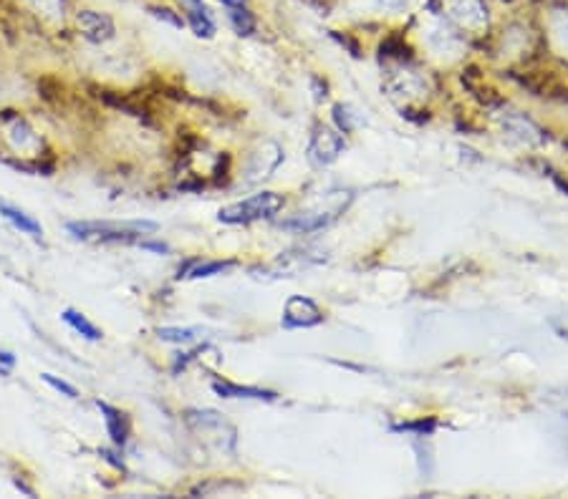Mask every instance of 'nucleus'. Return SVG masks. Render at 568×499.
Masks as SVG:
<instances>
[{
	"label": "nucleus",
	"instance_id": "obj_8",
	"mask_svg": "<svg viewBox=\"0 0 568 499\" xmlns=\"http://www.w3.org/2000/svg\"><path fill=\"white\" fill-rule=\"evenodd\" d=\"M97 409L104 416V424H107V434L112 439V444L116 449H122L124 444L129 441V434H132V424H129V416L124 414L122 409H116L112 403L101 402L97 399Z\"/></svg>",
	"mask_w": 568,
	"mask_h": 499
},
{
	"label": "nucleus",
	"instance_id": "obj_7",
	"mask_svg": "<svg viewBox=\"0 0 568 499\" xmlns=\"http://www.w3.org/2000/svg\"><path fill=\"white\" fill-rule=\"evenodd\" d=\"M185 13V23L192 28L198 38H212L218 33V25L212 18V11L205 5V0H177Z\"/></svg>",
	"mask_w": 568,
	"mask_h": 499
},
{
	"label": "nucleus",
	"instance_id": "obj_3",
	"mask_svg": "<svg viewBox=\"0 0 568 499\" xmlns=\"http://www.w3.org/2000/svg\"><path fill=\"white\" fill-rule=\"evenodd\" d=\"M284 209V197L275 192H260L243 199V202H233L218 212V219L225 225H250V222H260V219H273Z\"/></svg>",
	"mask_w": 568,
	"mask_h": 499
},
{
	"label": "nucleus",
	"instance_id": "obj_22",
	"mask_svg": "<svg viewBox=\"0 0 568 499\" xmlns=\"http://www.w3.org/2000/svg\"><path fill=\"white\" fill-rule=\"evenodd\" d=\"M139 247H142V250H149V253H157V255H167V253H170V245L167 243H154V240H144V237H142V240H139Z\"/></svg>",
	"mask_w": 568,
	"mask_h": 499
},
{
	"label": "nucleus",
	"instance_id": "obj_15",
	"mask_svg": "<svg viewBox=\"0 0 568 499\" xmlns=\"http://www.w3.org/2000/svg\"><path fill=\"white\" fill-rule=\"evenodd\" d=\"M228 11V21L233 25V31L237 36H253L256 33V15L247 5H235V8H225Z\"/></svg>",
	"mask_w": 568,
	"mask_h": 499
},
{
	"label": "nucleus",
	"instance_id": "obj_1",
	"mask_svg": "<svg viewBox=\"0 0 568 499\" xmlns=\"http://www.w3.org/2000/svg\"><path fill=\"white\" fill-rule=\"evenodd\" d=\"M157 230L160 225L152 219H79L66 225V232L84 243H139Z\"/></svg>",
	"mask_w": 568,
	"mask_h": 499
},
{
	"label": "nucleus",
	"instance_id": "obj_6",
	"mask_svg": "<svg viewBox=\"0 0 568 499\" xmlns=\"http://www.w3.org/2000/svg\"><path fill=\"white\" fill-rule=\"evenodd\" d=\"M284 328H313L321 326L323 313L319 305L313 303L306 295H293L285 300L284 308Z\"/></svg>",
	"mask_w": 568,
	"mask_h": 499
},
{
	"label": "nucleus",
	"instance_id": "obj_16",
	"mask_svg": "<svg viewBox=\"0 0 568 499\" xmlns=\"http://www.w3.org/2000/svg\"><path fill=\"white\" fill-rule=\"evenodd\" d=\"M202 328H160L157 336L167 343H195Z\"/></svg>",
	"mask_w": 568,
	"mask_h": 499
},
{
	"label": "nucleus",
	"instance_id": "obj_11",
	"mask_svg": "<svg viewBox=\"0 0 568 499\" xmlns=\"http://www.w3.org/2000/svg\"><path fill=\"white\" fill-rule=\"evenodd\" d=\"M212 391L223 399H256V402H275L278 393L258 386H240L233 381H212Z\"/></svg>",
	"mask_w": 568,
	"mask_h": 499
},
{
	"label": "nucleus",
	"instance_id": "obj_18",
	"mask_svg": "<svg viewBox=\"0 0 568 499\" xmlns=\"http://www.w3.org/2000/svg\"><path fill=\"white\" fill-rule=\"evenodd\" d=\"M149 13L154 15V18H160L164 23L174 25V28H182L185 25V18L182 15H177L172 8H162V5H149Z\"/></svg>",
	"mask_w": 568,
	"mask_h": 499
},
{
	"label": "nucleus",
	"instance_id": "obj_9",
	"mask_svg": "<svg viewBox=\"0 0 568 499\" xmlns=\"http://www.w3.org/2000/svg\"><path fill=\"white\" fill-rule=\"evenodd\" d=\"M284 162V149L278 144H265L260 152H256L250 157V164H247V182H260L271 174L278 164Z\"/></svg>",
	"mask_w": 568,
	"mask_h": 499
},
{
	"label": "nucleus",
	"instance_id": "obj_20",
	"mask_svg": "<svg viewBox=\"0 0 568 499\" xmlns=\"http://www.w3.org/2000/svg\"><path fill=\"white\" fill-rule=\"evenodd\" d=\"M395 429L396 431H417L420 437H427V434H433L434 429H437V421H414V424H399Z\"/></svg>",
	"mask_w": 568,
	"mask_h": 499
},
{
	"label": "nucleus",
	"instance_id": "obj_10",
	"mask_svg": "<svg viewBox=\"0 0 568 499\" xmlns=\"http://www.w3.org/2000/svg\"><path fill=\"white\" fill-rule=\"evenodd\" d=\"M341 212H344V209H331V212H309V215H296V217H291V219H281L278 225H281L284 230L303 232V235H309V232L329 227V225H331V222H334Z\"/></svg>",
	"mask_w": 568,
	"mask_h": 499
},
{
	"label": "nucleus",
	"instance_id": "obj_4",
	"mask_svg": "<svg viewBox=\"0 0 568 499\" xmlns=\"http://www.w3.org/2000/svg\"><path fill=\"white\" fill-rule=\"evenodd\" d=\"M74 23L79 28V33L84 36V41L97 43V46H101V43H107V41H112L116 36V23H114L112 15L104 11L81 8V11H76Z\"/></svg>",
	"mask_w": 568,
	"mask_h": 499
},
{
	"label": "nucleus",
	"instance_id": "obj_12",
	"mask_svg": "<svg viewBox=\"0 0 568 499\" xmlns=\"http://www.w3.org/2000/svg\"><path fill=\"white\" fill-rule=\"evenodd\" d=\"M235 268L233 260H190L185 268H180V281L190 278V281H202V278H212V275H223Z\"/></svg>",
	"mask_w": 568,
	"mask_h": 499
},
{
	"label": "nucleus",
	"instance_id": "obj_24",
	"mask_svg": "<svg viewBox=\"0 0 568 499\" xmlns=\"http://www.w3.org/2000/svg\"><path fill=\"white\" fill-rule=\"evenodd\" d=\"M101 457H104V459H107V462H109V464H114L116 469H124V462H122V459H116V454H114V451L101 449Z\"/></svg>",
	"mask_w": 568,
	"mask_h": 499
},
{
	"label": "nucleus",
	"instance_id": "obj_23",
	"mask_svg": "<svg viewBox=\"0 0 568 499\" xmlns=\"http://www.w3.org/2000/svg\"><path fill=\"white\" fill-rule=\"evenodd\" d=\"M13 368H15V356L0 351V376H11Z\"/></svg>",
	"mask_w": 568,
	"mask_h": 499
},
{
	"label": "nucleus",
	"instance_id": "obj_14",
	"mask_svg": "<svg viewBox=\"0 0 568 499\" xmlns=\"http://www.w3.org/2000/svg\"><path fill=\"white\" fill-rule=\"evenodd\" d=\"M61 318H63V323H66V326H71V328H74L81 338H87V341H91V343L101 341V330L97 328V326H94V323H91V320H88L81 310H76V308H66V310L61 313Z\"/></svg>",
	"mask_w": 568,
	"mask_h": 499
},
{
	"label": "nucleus",
	"instance_id": "obj_5",
	"mask_svg": "<svg viewBox=\"0 0 568 499\" xmlns=\"http://www.w3.org/2000/svg\"><path fill=\"white\" fill-rule=\"evenodd\" d=\"M344 134L336 132L331 126H323V124H316L313 126V136H311L309 154L316 164H334L339 154L344 152Z\"/></svg>",
	"mask_w": 568,
	"mask_h": 499
},
{
	"label": "nucleus",
	"instance_id": "obj_2",
	"mask_svg": "<svg viewBox=\"0 0 568 499\" xmlns=\"http://www.w3.org/2000/svg\"><path fill=\"white\" fill-rule=\"evenodd\" d=\"M0 136L8 146V157H18L13 162L15 170L23 171H49L51 167H43L41 159L46 154H41L43 149V139L31 129V124L25 122L21 114L15 111H3L0 114Z\"/></svg>",
	"mask_w": 568,
	"mask_h": 499
},
{
	"label": "nucleus",
	"instance_id": "obj_17",
	"mask_svg": "<svg viewBox=\"0 0 568 499\" xmlns=\"http://www.w3.org/2000/svg\"><path fill=\"white\" fill-rule=\"evenodd\" d=\"M43 381L49 383L51 389L53 391H59V393H63L66 399H79V391H76V386H71L69 381H63V378L59 376H53V374H43Z\"/></svg>",
	"mask_w": 568,
	"mask_h": 499
},
{
	"label": "nucleus",
	"instance_id": "obj_21",
	"mask_svg": "<svg viewBox=\"0 0 568 499\" xmlns=\"http://www.w3.org/2000/svg\"><path fill=\"white\" fill-rule=\"evenodd\" d=\"M334 119L336 124H339V132H344V134H349L354 126H351V116H349V109H344L341 104L339 106H334Z\"/></svg>",
	"mask_w": 568,
	"mask_h": 499
},
{
	"label": "nucleus",
	"instance_id": "obj_19",
	"mask_svg": "<svg viewBox=\"0 0 568 499\" xmlns=\"http://www.w3.org/2000/svg\"><path fill=\"white\" fill-rule=\"evenodd\" d=\"M36 11L41 13H46V15H59L61 13L63 15V3L66 0H28Z\"/></svg>",
	"mask_w": 568,
	"mask_h": 499
},
{
	"label": "nucleus",
	"instance_id": "obj_13",
	"mask_svg": "<svg viewBox=\"0 0 568 499\" xmlns=\"http://www.w3.org/2000/svg\"><path fill=\"white\" fill-rule=\"evenodd\" d=\"M0 217L8 219L15 230H21L23 235H31L33 240H41V237H43V227H41V222L31 217V215L23 212L21 208H15V205H11V202H5V199H0Z\"/></svg>",
	"mask_w": 568,
	"mask_h": 499
},
{
	"label": "nucleus",
	"instance_id": "obj_25",
	"mask_svg": "<svg viewBox=\"0 0 568 499\" xmlns=\"http://www.w3.org/2000/svg\"><path fill=\"white\" fill-rule=\"evenodd\" d=\"M218 3H223L225 8H235V5H247V0H218Z\"/></svg>",
	"mask_w": 568,
	"mask_h": 499
}]
</instances>
